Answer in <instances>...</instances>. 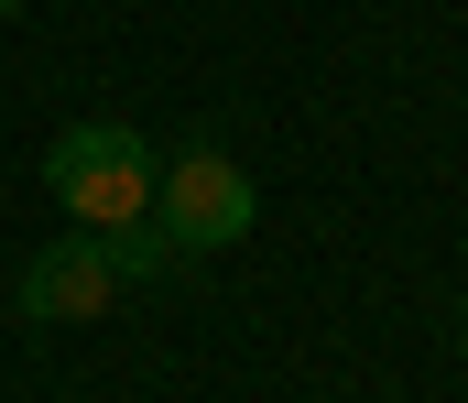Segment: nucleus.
Instances as JSON below:
<instances>
[{"instance_id":"f257e3e1","label":"nucleus","mask_w":468,"mask_h":403,"mask_svg":"<svg viewBox=\"0 0 468 403\" xmlns=\"http://www.w3.org/2000/svg\"><path fill=\"white\" fill-rule=\"evenodd\" d=\"M153 164L164 153L131 132V121H66V132L44 142V186H55V207L77 229H131L153 207Z\"/></svg>"},{"instance_id":"f03ea898","label":"nucleus","mask_w":468,"mask_h":403,"mask_svg":"<svg viewBox=\"0 0 468 403\" xmlns=\"http://www.w3.org/2000/svg\"><path fill=\"white\" fill-rule=\"evenodd\" d=\"M142 218L197 262V251H239V240H250L261 196H250V175H239L218 142H186L175 164H153V207H142Z\"/></svg>"},{"instance_id":"7ed1b4c3","label":"nucleus","mask_w":468,"mask_h":403,"mask_svg":"<svg viewBox=\"0 0 468 403\" xmlns=\"http://www.w3.org/2000/svg\"><path fill=\"white\" fill-rule=\"evenodd\" d=\"M120 294L110 272V240L99 229H66V240H44L33 262H22V316H44V327H77V316H99Z\"/></svg>"},{"instance_id":"20e7f679","label":"nucleus","mask_w":468,"mask_h":403,"mask_svg":"<svg viewBox=\"0 0 468 403\" xmlns=\"http://www.w3.org/2000/svg\"><path fill=\"white\" fill-rule=\"evenodd\" d=\"M99 240H110V272H120V283H164V272L186 262V251H175L153 218H131V229H99Z\"/></svg>"},{"instance_id":"39448f33","label":"nucleus","mask_w":468,"mask_h":403,"mask_svg":"<svg viewBox=\"0 0 468 403\" xmlns=\"http://www.w3.org/2000/svg\"><path fill=\"white\" fill-rule=\"evenodd\" d=\"M458 360H468V316H458Z\"/></svg>"},{"instance_id":"423d86ee","label":"nucleus","mask_w":468,"mask_h":403,"mask_svg":"<svg viewBox=\"0 0 468 403\" xmlns=\"http://www.w3.org/2000/svg\"><path fill=\"white\" fill-rule=\"evenodd\" d=\"M11 11H22V0H0V22H11Z\"/></svg>"}]
</instances>
